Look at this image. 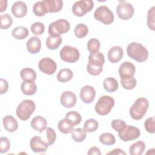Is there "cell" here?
Wrapping results in <instances>:
<instances>
[{"label": "cell", "instance_id": "1", "mask_svg": "<svg viewBox=\"0 0 155 155\" xmlns=\"http://www.w3.org/2000/svg\"><path fill=\"white\" fill-rule=\"evenodd\" d=\"M128 56L138 62H143L147 60L148 51L141 44L133 42L129 44L127 48Z\"/></svg>", "mask_w": 155, "mask_h": 155}, {"label": "cell", "instance_id": "2", "mask_svg": "<svg viewBox=\"0 0 155 155\" xmlns=\"http://www.w3.org/2000/svg\"><path fill=\"white\" fill-rule=\"evenodd\" d=\"M149 107V102L145 97H139L130 108V115L134 120H140L143 117Z\"/></svg>", "mask_w": 155, "mask_h": 155}, {"label": "cell", "instance_id": "3", "mask_svg": "<svg viewBox=\"0 0 155 155\" xmlns=\"http://www.w3.org/2000/svg\"><path fill=\"white\" fill-rule=\"evenodd\" d=\"M36 105L32 100L25 99L20 103L16 110L17 116L22 120L28 119L35 111Z\"/></svg>", "mask_w": 155, "mask_h": 155}, {"label": "cell", "instance_id": "4", "mask_svg": "<svg viewBox=\"0 0 155 155\" xmlns=\"http://www.w3.org/2000/svg\"><path fill=\"white\" fill-rule=\"evenodd\" d=\"M114 105V100L109 96H101L96 102L94 108L96 112L101 116H105L110 113Z\"/></svg>", "mask_w": 155, "mask_h": 155}, {"label": "cell", "instance_id": "5", "mask_svg": "<svg viewBox=\"0 0 155 155\" xmlns=\"http://www.w3.org/2000/svg\"><path fill=\"white\" fill-rule=\"evenodd\" d=\"M70 28V23L64 19H60L51 22L48 27V33L53 37L60 36L62 34L67 33Z\"/></svg>", "mask_w": 155, "mask_h": 155}, {"label": "cell", "instance_id": "6", "mask_svg": "<svg viewBox=\"0 0 155 155\" xmlns=\"http://www.w3.org/2000/svg\"><path fill=\"white\" fill-rule=\"evenodd\" d=\"M94 18L105 25H110L114 21V15L110 8L102 5L96 8L94 13Z\"/></svg>", "mask_w": 155, "mask_h": 155}, {"label": "cell", "instance_id": "7", "mask_svg": "<svg viewBox=\"0 0 155 155\" xmlns=\"http://www.w3.org/2000/svg\"><path fill=\"white\" fill-rule=\"evenodd\" d=\"M94 7V2L91 0H81L74 2L72 7L73 14L79 17L84 16L90 12Z\"/></svg>", "mask_w": 155, "mask_h": 155}, {"label": "cell", "instance_id": "8", "mask_svg": "<svg viewBox=\"0 0 155 155\" xmlns=\"http://www.w3.org/2000/svg\"><path fill=\"white\" fill-rule=\"evenodd\" d=\"M60 58L65 62L69 63H73L78 61L80 54L79 50L70 45L64 46L60 51Z\"/></svg>", "mask_w": 155, "mask_h": 155}, {"label": "cell", "instance_id": "9", "mask_svg": "<svg viewBox=\"0 0 155 155\" xmlns=\"http://www.w3.org/2000/svg\"><path fill=\"white\" fill-rule=\"evenodd\" d=\"M133 6L129 2H120L116 7V13L118 17L122 20H128L134 15Z\"/></svg>", "mask_w": 155, "mask_h": 155}, {"label": "cell", "instance_id": "10", "mask_svg": "<svg viewBox=\"0 0 155 155\" xmlns=\"http://www.w3.org/2000/svg\"><path fill=\"white\" fill-rule=\"evenodd\" d=\"M140 135L139 129L132 125H127L125 129L118 133L119 138L124 142H128L137 139Z\"/></svg>", "mask_w": 155, "mask_h": 155}, {"label": "cell", "instance_id": "11", "mask_svg": "<svg viewBox=\"0 0 155 155\" xmlns=\"http://www.w3.org/2000/svg\"><path fill=\"white\" fill-rule=\"evenodd\" d=\"M38 67L42 73L48 75L53 74L57 69L56 63L50 58L41 59L39 62Z\"/></svg>", "mask_w": 155, "mask_h": 155}, {"label": "cell", "instance_id": "12", "mask_svg": "<svg viewBox=\"0 0 155 155\" xmlns=\"http://www.w3.org/2000/svg\"><path fill=\"white\" fill-rule=\"evenodd\" d=\"M31 150L35 153H45L49 146L47 142L44 141L41 136H34L30 142Z\"/></svg>", "mask_w": 155, "mask_h": 155}, {"label": "cell", "instance_id": "13", "mask_svg": "<svg viewBox=\"0 0 155 155\" xmlns=\"http://www.w3.org/2000/svg\"><path fill=\"white\" fill-rule=\"evenodd\" d=\"M136 72V68L130 62H124L119 67V74L120 79H128L133 78Z\"/></svg>", "mask_w": 155, "mask_h": 155}, {"label": "cell", "instance_id": "14", "mask_svg": "<svg viewBox=\"0 0 155 155\" xmlns=\"http://www.w3.org/2000/svg\"><path fill=\"white\" fill-rule=\"evenodd\" d=\"M96 91L94 88L90 85H85L80 91V97L82 102L85 104H90L95 98Z\"/></svg>", "mask_w": 155, "mask_h": 155}, {"label": "cell", "instance_id": "15", "mask_svg": "<svg viewBox=\"0 0 155 155\" xmlns=\"http://www.w3.org/2000/svg\"><path fill=\"white\" fill-rule=\"evenodd\" d=\"M61 103L65 108L73 107L77 101L76 94L71 91H65L63 92L60 98Z\"/></svg>", "mask_w": 155, "mask_h": 155}, {"label": "cell", "instance_id": "16", "mask_svg": "<svg viewBox=\"0 0 155 155\" xmlns=\"http://www.w3.org/2000/svg\"><path fill=\"white\" fill-rule=\"evenodd\" d=\"M12 12L16 18H22L27 14V5L22 1H16L12 7Z\"/></svg>", "mask_w": 155, "mask_h": 155}, {"label": "cell", "instance_id": "17", "mask_svg": "<svg viewBox=\"0 0 155 155\" xmlns=\"http://www.w3.org/2000/svg\"><path fill=\"white\" fill-rule=\"evenodd\" d=\"M123 54V50L120 46H113L108 52V58L111 63H117L122 59Z\"/></svg>", "mask_w": 155, "mask_h": 155}, {"label": "cell", "instance_id": "18", "mask_svg": "<svg viewBox=\"0 0 155 155\" xmlns=\"http://www.w3.org/2000/svg\"><path fill=\"white\" fill-rule=\"evenodd\" d=\"M27 48L28 51L31 54L39 52L41 48V41L37 36L31 37L27 42Z\"/></svg>", "mask_w": 155, "mask_h": 155}, {"label": "cell", "instance_id": "19", "mask_svg": "<svg viewBox=\"0 0 155 155\" xmlns=\"http://www.w3.org/2000/svg\"><path fill=\"white\" fill-rule=\"evenodd\" d=\"M4 128L6 131L10 133L15 131L18 128V124L13 116L7 115L2 119Z\"/></svg>", "mask_w": 155, "mask_h": 155}, {"label": "cell", "instance_id": "20", "mask_svg": "<svg viewBox=\"0 0 155 155\" xmlns=\"http://www.w3.org/2000/svg\"><path fill=\"white\" fill-rule=\"evenodd\" d=\"M47 122L46 119L41 116H35L31 122V127L40 133H42L47 128Z\"/></svg>", "mask_w": 155, "mask_h": 155}, {"label": "cell", "instance_id": "21", "mask_svg": "<svg viewBox=\"0 0 155 155\" xmlns=\"http://www.w3.org/2000/svg\"><path fill=\"white\" fill-rule=\"evenodd\" d=\"M105 63V58L104 54L101 52H96L93 53H90L88 56V64L97 66L103 67Z\"/></svg>", "mask_w": 155, "mask_h": 155}, {"label": "cell", "instance_id": "22", "mask_svg": "<svg viewBox=\"0 0 155 155\" xmlns=\"http://www.w3.org/2000/svg\"><path fill=\"white\" fill-rule=\"evenodd\" d=\"M21 89L23 94L28 96H31L36 92L37 86L34 81H23L21 85Z\"/></svg>", "mask_w": 155, "mask_h": 155}, {"label": "cell", "instance_id": "23", "mask_svg": "<svg viewBox=\"0 0 155 155\" xmlns=\"http://www.w3.org/2000/svg\"><path fill=\"white\" fill-rule=\"evenodd\" d=\"M48 12L56 13L62 9L63 2L62 0H44Z\"/></svg>", "mask_w": 155, "mask_h": 155}, {"label": "cell", "instance_id": "24", "mask_svg": "<svg viewBox=\"0 0 155 155\" xmlns=\"http://www.w3.org/2000/svg\"><path fill=\"white\" fill-rule=\"evenodd\" d=\"M33 12L37 16H43L48 13L44 1L36 2L33 6Z\"/></svg>", "mask_w": 155, "mask_h": 155}, {"label": "cell", "instance_id": "25", "mask_svg": "<svg viewBox=\"0 0 155 155\" xmlns=\"http://www.w3.org/2000/svg\"><path fill=\"white\" fill-rule=\"evenodd\" d=\"M145 144L143 141L139 140L132 144L129 148V153L131 155H141L145 149Z\"/></svg>", "mask_w": 155, "mask_h": 155}, {"label": "cell", "instance_id": "26", "mask_svg": "<svg viewBox=\"0 0 155 155\" xmlns=\"http://www.w3.org/2000/svg\"><path fill=\"white\" fill-rule=\"evenodd\" d=\"M104 89L108 92H114L118 89L117 81L113 78H107L103 82Z\"/></svg>", "mask_w": 155, "mask_h": 155}, {"label": "cell", "instance_id": "27", "mask_svg": "<svg viewBox=\"0 0 155 155\" xmlns=\"http://www.w3.org/2000/svg\"><path fill=\"white\" fill-rule=\"evenodd\" d=\"M74 125L67 119H61L58 124V128L61 133L63 134H68L71 133L73 130Z\"/></svg>", "mask_w": 155, "mask_h": 155}, {"label": "cell", "instance_id": "28", "mask_svg": "<svg viewBox=\"0 0 155 155\" xmlns=\"http://www.w3.org/2000/svg\"><path fill=\"white\" fill-rule=\"evenodd\" d=\"M20 76L24 81H35L36 79V73L32 68H24L21 70Z\"/></svg>", "mask_w": 155, "mask_h": 155}, {"label": "cell", "instance_id": "29", "mask_svg": "<svg viewBox=\"0 0 155 155\" xmlns=\"http://www.w3.org/2000/svg\"><path fill=\"white\" fill-rule=\"evenodd\" d=\"M28 29L22 26H18L12 31V36L16 39H24L28 36Z\"/></svg>", "mask_w": 155, "mask_h": 155}, {"label": "cell", "instance_id": "30", "mask_svg": "<svg viewBox=\"0 0 155 155\" xmlns=\"http://www.w3.org/2000/svg\"><path fill=\"white\" fill-rule=\"evenodd\" d=\"M62 39L61 36L53 37L49 36L46 39V46L50 50L57 49L62 43Z\"/></svg>", "mask_w": 155, "mask_h": 155}, {"label": "cell", "instance_id": "31", "mask_svg": "<svg viewBox=\"0 0 155 155\" xmlns=\"http://www.w3.org/2000/svg\"><path fill=\"white\" fill-rule=\"evenodd\" d=\"M73 76V71L68 68L61 69L57 74V79L61 82H65L69 81Z\"/></svg>", "mask_w": 155, "mask_h": 155}, {"label": "cell", "instance_id": "32", "mask_svg": "<svg viewBox=\"0 0 155 155\" xmlns=\"http://www.w3.org/2000/svg\"><path fill=\"white\" fill-rule=\"evenodd\" d=\"M87 134L86 131L84 128H78L73 129L71 131V137L76 142H81L85 140L86 138Z\"/></svg>", "mask_w": 155, "mask_h": 155}, {"label": "cell", "instance_id": "33", "mask_svg": "<svg viewBox=\"0 0 155 155\" xmlns=\"http://www.w3.org/2000/svg\"><path fill=\"white\" fill-rule=\"evenodd\" d=\"M65 118L68 120L74 126L79 124L82 120L81 114L75 111H71L68 112L65 114Z\"/></svg>", "mask_w": 155, "mask_h": 155}, {"label": "cell", "instance_id": "34", "mask_svg": "<svg viewBox=\"0 0 155 155\" xmlns=\"http://www.w3.org/2000/svg\"><path fill=\"white\" fill-rule=\"evenodd\" d=\"M99 142L106 145H111L115 143L116 139L114 135L110 133H104L101 134L99 138Z\"/></svg>", "mask_w": 155, "mask_h": 155}, {"label": "cell", "instance_id": "35", "mask_svg": "<svg viewBox=\"0 0 155 155\" xmlns=\"http://www.w3.org/2000/svg\"><path fill=\"white\" fill-rule=\"evenodd\" d=\"M0 27L2 30L8 29L11 27L13 23V19L12 16L8 13L2 14L0 16Z\"/></svg>", "mask_w": 155, "mask_h": 155}, {"label": "cell", "instance_id": "36", "mask_svg": "<svg viewBox=\"0 0 155 155\" xmlns=\"http://www.w3.org/2000/svg\"><path fill=\"white\" fill-rule=\"evenodd\" d=\"M88 33V28L84 24H78L74 30V33L78 38H83L87 36Z\"/></svg>", "mask_w": 155, "mask_h": 155}, {"label": "cell", "instance_id": "37", "mask_svg": "<svg viewBox=\"0 0 155 155\" xmlns=\"http://www.w3.org/2000/svg\"><path fill=\"white\" fill-rule=\"evenodd\" d=\"M99 124L94 119H90L87 120L84 125V129L86 132L91 133L95 131L98 128Z\"/></svg>", "mask_w": 155, "mask_h": 155}, {"label": "cell", "instance_id": "38", "mask_svg": "<svg viewBox=\"0 0 155 155\" xmlns=\"http://www.w3.org/2000/svg\"><path fill=\"white\" fill-rule=\"evenodd\" d=\"M100 46L99 41L96 38H91L87 42V49L90 53L97 52L100 48Z\"/></svg>", "mask_w": 155, "mask_h": 155}, {"label": "cell", "instance_id": "39", "mask_svg": "<svg viewBox=\"0 0 155 155\" xmlns=\"http://www.w3.org/2000/svg\"><path fill=\"white\" fill-rule=\"evenodd\" d=\"M120 83L124 88L131 90L136 86L137 81L134 77H133L128 79H120Z\"/></svg>", "mask_w": 155, "mask_h": 155}, {"label": "cell", "instance_id": "40", "mask_svg": "<svg viewBox=\"0 0 155 155\" xmlns=\"http://www.w3.org/2000/svg\"><path fill=\"white\" fill-rule=\"evenodd\" d=\"M154 6L149 9L147 14V25L151 30H155V19H154Z\"/></svg>", "mask_w": 155, "mask_h": 155}, {"label": "cell", "instance_id": "41", "mask_svg": "<svg viewBox=\"0 0 155 155\" xmlns=\"http://www.w3.org/2000/svg\"><path fill=\"white\" fill-rule=\"evenodd\" d=\"M111 127L118 133L122 132L127 126V124L121 119H114L111 124Z\"/></svg>", "mask_w": 155, "mask_h": 155}, {"label": "cell", "instance_id": "42", "mask_svg": "<svg viewBox=\"0 0 155 155\" xmlns=\"http://www.w3.org/2000/svg\"><path fill=\"white\" fill-rule=\"evenodd\" d=\"M45 30L44 25L39 22L33 23L31 25V31L35 35H40L42 34Z\"/></svg>", "mask_w": 155, "mask_h": 155}, {"label": "cell", "instance_id": "43", "mask_svg": "<svg viewBox=\"0 0 155 155\" xmlns=\"http://www.w3.org/2000/svg\"><path fill=\"white\" fill-rule=\"evenodd\" d=\"M144 127L147 132L150 133H154L155 132V119L154 117H151L148 118L145 123Z\"/></svg>", "mask_w": 155, "mask_h": 155}, {"label": "cell", "instance_id": "44", "mask_svg": "<svg viewBox=\"0 0 155 155\" xmlns=\"http://www.w3.org/2000/svg\"><path fill=\"white\" fill-rule=\"evenodd\" d=\"M46 136L47 139V142L49 146L54 143L56 139V134L53 128L51 127H47L46 128Z\"/></svg>", "mask_w": 155, "mask_h": 155}, {"label": "cell", "instance_id": "45", "mask_svg": "<svg viewBox=\"0 0 155 155\" xmlns=\"http://www.w3.org/2000/svg\"><path fill=\"white\" fill-rule=\"evenodd\" d=\"M10 147V143L8 138L6 137H1L0 138V152L4 153L8 151Z\"/></svg>", "mask_w": 155, "mask_h": 155}, {"label": "cell", "instance_id": "46", "mask_svg": "<svg viewBox=\"0 0 155 155\" xmlns=\"http://www.w3.org/2000/svg\"><path fill=\"white\" fill-rule=\"evenodd\" d=\"M87 70L90 74L92 76H97L101 74L103 70V67H97L88 64Z\"/></svg>", "mask_w": 155, "mask_h": 155}, {"label": "cell", "instance_id": "47", "mask_svg": "<svg viewBox=\"0 0 155 155\" xmlns=\"http://www.w3.org/2000/svg\"><path fill=\"white\" fill-rule=\"evenodd\" d=\"M8 88V84L7 81L2 78L0 79V94L5 93Z\"/></svg>", "mask_w": 155, "mask_h": 155}, {"label": "cell", "instance_id": "48", "mask_svg": "<svg viewBox=\"0 0 155 155\" xmlns=\"http://www.w3.org/2000/svg\"><path fill=\"white\" fill-rule=\"evenodd\" d=\"M88 155H101V153L99 148L96 147H93L90 148V150L88 151Z\"/></svg>", "mask_w": 155, "mask_h": 155}, {"label": "cell", "instance_id": "49", "mask_svg": "<svg viewBox=\"0 0 155 155\" xmlns=\"http://www.w3.org/2000/svg\"><path fill=\"white\" fill-rule=\"evenodd\" d=\"M107 154H126V153L120 148H116L107 153Z\"/></svg>", "mask_w": 155, "mask_h": 155}, {"label": "cell", "instance_id": "50", "mask_svg": "<svg viewBox=\"0 0 155 155\" xmlns=\"http://www.w3.org/2000/svg\"><path fill=\"white\" fill-rule=\"evenodd\" d=\"M0 12L2 13L5 9L7 8V1H0Z\"/></svg>", "mask_w": 155, "mask_h": 155}]
</instances>
